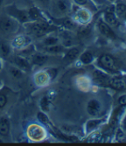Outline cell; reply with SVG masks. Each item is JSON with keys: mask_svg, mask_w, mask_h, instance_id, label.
<instances>
[{"mask_svg": "<svg viewBox=\"0 0 126 146\" xmlns=\"http://www.w3.org/2000/svg\"><path fill=\"white\" fill-rule=\"evenodd\" d=\"M47 28H48V25H47V23L40 22V23H38V24H35V25H33L32 31H33V33L34 34H36L38 36H40V35L44 34L46 33Z\"/></svg>", "mask_w": 126, "mask_h": 146, "instance_id": "obj_6", "label": "cell"}, {"mask_svg": "<svg viewBox=\"0 0 126 146\" xmlns=\"http://www.w3.org/2000/svg\"><path fill=\"white\" fill-rule=\"evenodd\" d=\"M15 60H16V63L18 64V66H19L20 68H24L25 70H28V69H29L30 66H29V64H28V62L25 59L18 56V57H16Z\"/></svg>", "mask_w": 126, "mask_h": 146, "instance_id": "obj_13", "label": "cell"}, {"mask_svg": "<svg viewBox=\"0 0 126 146\" xmlns=\"http://www.w3.org/2000/svg\"><path fill=\"white\" fill-rule=\"evenodd\" d=\"M28 134L33 140H40L44 136V131L40 127L37 125H33L28 129Z\"/></svg>", "mask_w": 126, "mask_h": 146, "instance_id": "obj_3", "label": "cell"}, {"mask_svg": "<svg viewBox=\"0 0 126 146\" xmlns=\"http://www.w3.org/2000/svg\"><path fill=\"white\" fill-rule=\"evenodd\" d=\"M116 12L118 16H123L126 13V5L123 4H119L116 7Z\"/></svg>", "mask_w": 126, "mask_h": 146, "instance_id": "obj_17", "label": "cell"}, {"mask_svg": "<svg viewBox=\"0 0 126 146\" xmlns=\"http://www.w3.org/2000/svg\"><path fill=\"white\" fill-rule=\"evenodd\" d=\"M1 52L4 56H7L10 52V47L7 44L5 43H2L1 44Z\"/></svg>", "mask_w": 126, "mask_h": 146, "instance_id": "obj_24", "label": "cell"}, {"mask_svg": "<svg viewBox=\"0 0 126 146\" xmlns=\"http://www.w3.org/2000/svg\"><path fill=\"white\" fill-rule=\"evenodd\" d=\"M101 122H102V120H90V121H89L87 123V129L89 131L94 129L95 127H97L100 124Z\"/></svg>", "mask_w": 126, "mask_h": 146, "instance_id": "obj_16", "label": "cell"}, {"mask_svg": "<svg viewBox=\"0 0 126 146\" xmlns=\"http://www.w3.org/2000/svg\"><path fill=\"white\" fill-rule=\"evenodd\" d=\"M10 131V125L6 119H1L0 120V134L3 136H7Z\"/></svg>", "mask_w": 126, "mask_h": 146, "instance_id": "obj_10", "label": "cell"}, {"mask_svg": "<svg viewBox=\"0 0 126 146\" xmlns=\"http://www.w3.org/2000/svg\"><path fill=\"white\" fill-rule=\"evenodd\" d=\"M104 18H105V20L108 25L115 26L118 24L117 19L116 15L114 14V12H106Z\"/></svg>", "mask_w": 126, "mask_h": 146, "instance_id": "obj_11", "label": "cell"}, {"mask_svg": "<svg viewBox=\"0 0 126 146\" xmlns=\"http://www.w3.org/2000/svg\"><path fill=\"white\" fill-rule=\"evenodd\" d=\"M87 110L90 115H93V116L98 115V114L102 110V105L100 102L96 99H91L88 103Z\"/></svg>", "mask_w": 126, "mask_h": 146, "instance_id": "obj_2", "label": "cell"}, {"mask_svg": "<svg viewBox=\"0 0 126 146\" xmlns=\"http://www.w3.org/2000/svg\"><path fill=\"white\" fill-rule=\"evenodd\" d=\"M63 44H64V46H71L73 45V41H72L70 38H68V39H67V40L64 41Z\"/></svg>", "mask_w": 126, "mask_h": 146, "instance_id": "obj_31", "label": "cell"}, {"mask_svg": "<svg viewBox=\"0 0 126 146\" xmlns=\"http://www.w3.org/2000/svg\"><path fill=\"white\" fill-rule=\"evenodd\" d=\"M37 117L39 120L41 122V123H47L49 122L48 120V117L44 114V113H42V112H39L38 115H37Z\"/></svg>", "mask_w": 126, "mask_h": 146, "instance_id": "obj_20", "label": "cell"}, {"mask_svg": "<svg viewBox=\"0 0 126 146\" xmlns=\"http://www.w3.org/2000/svg\"><path fill=\"white\" fill-rule=\"evenodd\" d=\"M48 51L49 52H61L62 51V47L59 46H50L48 47Z\"/></svg>", "mask_w": 126, "mask_h": 146, "instance_id": "obj_26", "label": "cell"}, {"mask_svg": "<svg viewBox=\"0 0 126 146\" xmlns=\"http://www.w3.org/2000/svg\"><path fill=\"white\" fill-rule=\"evenodd\" d=\"M75 3L80 5H84L88 3V0H75Z\"/></svg>", "mask_w": 126, "mask_h": 146, "instance_id": "obj_30", "label": "cell"}, {"mask_svg": "<svg viewBox=\"0 0 126 146\" xmlns=\"http://www.w3.org/2000/svg\"><path fill=\"white\" fill-rule=\"evenodd\" d=\"M57 7L61 11L65 12L68 10V4L66 0H59L57 2Z\"/></svg>", "mask_w": 126, "mask_h": 146, "instance_id": "obj_15", "label": "cell"}, {"mask_svg": "<svg viewBox=\"0 0 126 146\" xmlns=\"http://www.w3.org/2000/svg\"><path fill=\"white\" fill-rule=\"evenodd\" d=\"M78 17L82 21H87L89 20V12L86 11H84V10H81L78 12Z\"/></svg>", "mask_w": 126, "mask_h": 146, "instance_id": "obj_18", "label": "cell"}, {"mask_svg": "<svg viewBox=\"0 0 126 146\" xmlns=\"http://www.w3.org/2000/svg\"><path fill=\"white\" fill-rule=\"evenodd\" d=\"M117 102H118V104L121 105V106H125V105H126V94H123V95L120 96L118 97Z\"/></svg>", "mask_w": 126, "mask_h": 146, "instance_id": "obj_28", "label": "cell"}, {"mask_svg": "<svg viewBox=\"0 0 126 146\" xmlns=\"http://www.w3.org/2000/svg\"><path fill=\"white\" fill-rule=\"evenodd\" d=\"M6 102H7L6 96L4 95H0V109L5 107V104H6Z\"/></svg>", "mask_w": 126, "mask_h": 146, "instance_id": "obj_29", "label": "cell"}, {"mask_svg": "<svg viewBox=\"0 0 126 146\" xmlns=\"http://www.w3.org/2000/svg\"><path fill=\"white\" fill-rule=\"evenodd\" d=\"M14 43H15V45H17V46H23L25 43V38L19 37L14 40Z\"/></svg>", "mask_w": 126, "mask_h": 146, "instance_id": "obj_27", "label": "cell"}, {"mask_svg": "<svg viewBox=\"0 0 126 146\" xmlns=\"http://www.w3.org/2000/svg\"><path fill=\"white\" fill-rule=\"evenodd\" d=\"M44 43H45V45L49 46H53V45H56L58 43V39L54 37H48L44 40Z\"/></svg>", "mask_w": 126, "mask_h": 146, "instance_id": "obj_19", "label": "cell"}, {"mask_svg": "<svg viewBox=\"0 0 126 146\" xmlns=\"http://www.w3.org/2000/svg\"><path fill=\"white\" fill-rule=\"evenodd\" d=\"M40 2H42V3H47L49 0H39Z\"/></svg>", "mask_w": 126, "mask_h": 146, "instance_id": "obj_32", "label": "cell"}, {"mask_svg": "<svg viewBox=\"0 0 126 146\" xmlns=\"http://www.w3.org/2000/svg\"><path fill=\"white\" fill-rule=\"evenodd\" d=\"M99 64L106 70L117 71V69L116 60L110 54H105L101 55V57L99 58Z\"/></svg>", "mask_w": 126, "mask_h": 146, "instance_id": "obj_1", "label": "cell"}, {"mask_svg": "<svg viewBox=\"0 0 126 146\" xmlns=\"http://www.w3.org/2000/svg\"><path fill=\"white\" fill-rule=\"evenodd\" d=\"M80 60L84 64V65H88V64H90L93 60H94V55L91 52L89 51H86V52H84L83 54L81 55L80 57Z\"/></svg>", "mask_w": 126, "mask_h": 146, "instance_id": "obj_9", "label": "cell"}, {"mask_svg": "<svg viewBox=\"0 0 126 146\" xmlns=\"http://www.w3.org/2000/svg\"><path fill=\"white\" fill-rule=\"evenodd\" d=\"M28 14H29V16L33 19H37L39 18V11L36 8H32L29 11V13H28Z\"/></svg>", "mask_w": 126, "mask_h": 146, "instance_id": "obj_21", "label": "cell"}, {"mask_svg": "<svg viewBox=\"0 0 126 146\" xmlns=\"http://www.w3.org/2000/svg\"><path fill=\"white\" fill-rule=\"evenodd\" d=\"M0 28L5 32H11L14 28V24L8 19H4L0 21Z\"/></svg>", "mask_w": 126, "mask_h": 146, "instance_id": "obj_8", "label": "cell"}, {"mask_svg": "<svg viewBox=\"0 0 126 146\" xmlns=\"http://www.w3.org/2000/svg\"><path fill=\"white\" fill-rule=\"evenodd\" d=\"M98 28H99L100 32L104 36L111 38H116V35H115L114 32L112 31V29L110 28V26L107 23H105L103 21H100L99 25H98Z\"/></svg>", "mask_w": 126, "mask_h": 146, "instance_id": "obj_5", "label": "cell"}, {"mask_svg": "<svg viewBox=\"0 0 126 146\" xmlns=\"http://www.w3.org/2000/svg\"><path fill=\"white\" fill-rule=\"evenodd\" d=\"M10 73L14 77V78H20L22 76V74L21 72L18 69V68H11L10 69Z\"/></svg>", "mask_w": 126, "mask_h": 146, "instance_id": "obj_22", "label": "cell"}, {"mask_svg": "<svg viewBox=\"0 0 126 146\" xmlns=\"http://www.w3.org/2000/svg\"><path fill=\"white\" fill-rule=\"evenodd\" d=\"M47 60V57L45 56V55L38 54V55H35L33 57V63L36 64V65H39V66L43 65Z\"/></svg>", "mask_w": 126, "mask_h": 146, "instance_id": "obj_14", "label": "cell"}, {"mask_svg": "<svg viewBox=\"0 0 126 146\" xmlns=\"http://www.w3.org/2000/svg\"><path fill=\"white\" fill-rule=\"evenodd\" d=\"M90 31H91V29H90L89 26H85V27H82V28L80 29L79 33H80V35H81V36H87V35L89 34Z\"/></svg>", "mask_w": 126, "mask_h": 146, "instance_id": "obj_25", "label": "cell"}, {"mask_svg": "<svg viewBox=\"0 0 126 146\" xmlns=\"http://www.w3.org/2000/svg\"><path fill=\"white\" fill-rule=\"evenodd\" d=\"M94 78H95V81L99 83L100 85H108V82H109V76L107 74H105L104 73L101 72V71H95L94 73Z\"/></svg>", "mask_w": 126, "mask_h": 146, "instance_id": "obj_7", "label": "cell"}, {"mask_svg": "<svg viewBox=\"0 0 126 146\" xmlns=\"http://www.w3.org/2000/svg\"><path fill=\"white\" fill-rule=\"evenodd\" d=\"M108 85L117 90H123L126 88V82L122 78H109Z\"/></svg>", "mask_w": 126, "mask_h": 146, "instance_id": "obj_4", "label": "cell"}, {"mask_svg": "<svg viewBox=\"0 0 126 146\" xmlns=\"http://www.w3.org/2000/svg\"><path fill=\"white\" fill-rule=\"evenodd\" d=\"M40 106H41V109L43 110H47V109H48V99H47V97L44 96L41 99Z\"/></svg>", "mask_w": 126, "mask_h": 146, "instance_id": "obj_23", "label": "cell"}, {"mask_svg": "<svg viewBox=\"0 0 126 146\" xmlns=\"http://www.w3.org/2000/svg\"><path fill=\"white\" fill-rule=\"evenodd\" d=\"M2 2H3V0H0V5L2 4Z\"/></svg>", "mask_w": 126, "mask_h": 146, "instance_id": "obj_33", "label": "cell"}, {"mask_svg": "<svg viewBox=\"0 0 126 146\" xmlns=\"http://www.w3.org/2000/svg\"><path fill=\"white\" fill-rule=\"evenodd\" d=\"M79 52H80V50L76 47H74V48H71L67 52L65 56V60H67V61H72L74 60L78 55H79Z\"/></svg>", "mask_w": 126, "mask_h": 146, "instance_id": "obj_12", "label": "cell"}]
</instances>
